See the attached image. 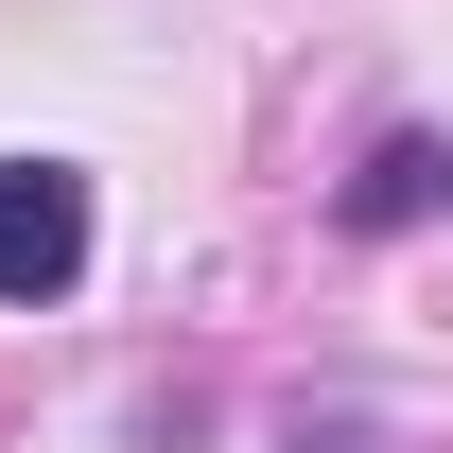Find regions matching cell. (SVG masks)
<instances>
[{
  "label": "cell",
  "mask_w": 453,
  "mask_h": 453,
  "mask_svg": "<svg viewBox=\"0 0 453 453\" xmlns=\"http://www.w3.org/2000/svg\"><path fill=\"white\" fill-rule=\"evenodd\" d=\"M418 210H453V140H384L349 174V226H418Z\"/></svg>",
  "instance_id": "obj_2"
},
{
  "label": "cell",
  "mask_w": 453,
  "mask_h": 453,
  "mask_svg": "<svg viewBox=\"0 0 453 453\" xmlns=\"http://www.w3.org/2000/svg\"><path fill=\"white\" fill-rule=\"evenodd\" d=\"M70 280H88V174L70 157H0V296L35 314Z\"/></svg>",
  "instance_id": "obj_1"
}]
</instances>
